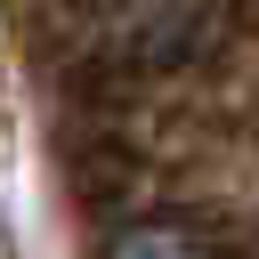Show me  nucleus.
Returning <instances> with one entry per match:
<instances>
[{"instance_id": "1", "label": "nucleus", "mask_w": 259, "mask_h": 259, "mask_svg": "<svg viewBox=\"0 0 259 259\" xmlns=\"http://www.w3.org/2000/svg\"><path fill=\"white\" fill-rule=\"evenodd\" d=\"M113 259H194L178 235H162V227H146V235H121L113 243Z\"/></svg>"}]
</instances>
